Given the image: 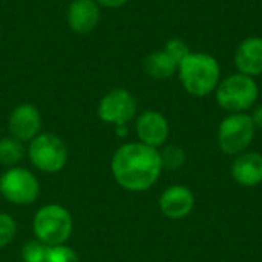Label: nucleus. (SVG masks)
Returning <instances> with one entry per match:
<instances>
[{"label": "nucleus", "instance_id": "obj_4", "mask_svg": "<svg viewBox=\"0 0 262 262\" xmlns=\"http://www.w3.org/2000/svg\"><path fill=\"white\" fill-rule=\"evenodd\" d=\"M259 97V88L253 77L241 72L221 80L215 89V98L221 109L229 114H241L252 109Z\"/></svg>", "mask_w": 262, "mask_h": 262}, {"label": "nucleus", "instance_id": "obj_8", "mask_svg": "<svg viewBox=\"0 0 262 262\" xmlns=\"http://www.w3.org/2000/svg\"><path fill=\"white\" fill-rule=\"evenodd\" d=\"M138 112V103L132 92L123 88H115L106 92L97 107L98 118L112 126H127Z\"/></svg>", "mask_w": 262, "mask_h": 262}, {"label": "nucleus", "instance_id": "obj_15", "mask_svg": "<svg viewBox=\"0 0 262 262\" xmlns=\"http://www.w3.org/2000/svg\"><path fill=\"white\" fill-rule=\"evenodd\" d=\"M144 72L155 80H167L178 72V63L164 51L150 52L143 61Z\"/></svg>", "mask_w": 262, "mask_h": 262}, {"label": "nucleus", "instance_id": "obj_2", "mask_svg": "<svg viewBox=\"0 0 262 262\" xmlns=\"http://www.w3.org/2000/svg\"><path fill=\"white\" fill-rule=\"evenodd\" d=\"M180 81L192 97H207L215 92L221 81L218 60L206 52H190L178 66Z\"/></svg>", "mask_w": 262, "mask_h": 262}, {"label": "nucleus", "instance_id": "obj_24", "mask_svg": "<svg viewBox=\"0 0 262 262\" xmlns=\"http://www.w3.org/2000/svg\"><path fill=\"white\" fill-rule=\"evenodd\" d=\"M115 130H117L118 137H126L127 135V126H117Z\"/></svg>", "mask_w": 262, "mask_h": 262}, {"label": "nucleus", "instance_id": "obj_20", "mask_svg": "<svg viewBox=\"0 0 262 262\" xmlns=\"http://www.w3.org/2000/svg\"><path fill=\"white\" fill-rule=\"evenodd\" d=\"M45 262H80V259L72 247L66 244H60V246L48 247Z\"/></svg>", "mask_w": 262, "mask_h": 262}, {"label": "nucleus", "instance_id": "obj_1", "mask_svg": "<svg viewBox=\"0 0 262 262\" xmlns=\"http://www.w3.org/2000/svg\"><path fill=\"white\" fill-rule=\"evenodd\" d=\"M111 172L127 192H146L158 181L163 166L160 150L140 141L120 146L111 160Z\"/></svg>", "mask_w": 262, "mask_h": 262}, {"label": "nucleus", "instance_id": "obj_7", "mask_svg": "<svg viewBox=\"0 0 262 262\" xmlns=\"http://www.w3.org/2000/svg\"><path fill=\"white\" fill-rule=\"evenodd\" d=\"M2 196L15 206H29L40 195V183L37 177L20 166L9 167L0 177Z\"/></svg>", "mask_w": 262, "mask_h": 262}, {"label": "nucleus", "instance_id": "obj_12", "mask_svg": "<svg viewBox=\"0 0 262 262\" xmlns=\"http://www.w3.org/2000/svg\"><path fill=\"white\" fill-rule=\"evenodd\" d=\"M158 207L166 218L183 220L192 213L195 207V195L189 187L175 184L167 187L161 193L158 200Z\"/></svg>", "mask_w": 262, "mask_h": 262}, {"label": "nucleus", "instance_id": "obj_17", "mask_svg": "<svg viewBox=\"0 0 262 262\" xmlns=\"http://www.w3.org/2000/svg\"><path fill=\"white\" fill-rule=\"evenodd\" d=\"M160 158H161V166L166 170H178L186 164L187 155L186 150L177 144H169L164 146L160 150Z\"/></svg>", "mask_w": 262, "mask_h": 262}, {"label": "nucleus", "instance_id": "obj_14", "mask_svg": "<svg viewBox=\"0 0 262 262\" xmlns=\"http://www.w3.org/2000/svg\"><path fill=\"white\" fill-rule=\"evenodd\" d=\"M230 173L239 186H259L262 183V155L258 152H243L236 155L232 163Z\"/></svg>", "mask_w": 262, "mask_h": 262}, {"label": "nucleus", "instance_id": "obj_9", "mask_svg": "<svg viewBox=\"0 0 262 262\" xmlns=\"http://www.w3.org/2000/svg\"><path fill=\"white\" fill-rule=\"evenodd\" d=\"M41 130V115L37 106L21 103L12 109L8 118V132L21 143L32 141Z\"/></svg>", "mask_w": 262, "mask_h": 262}, {"label": "nucleus", "instance_id": "obj_6", "mask_svg": "<svg viewBox=\"0 0 262 262\" xmlns=\"http://www.w3.org/2000/svg\"><path fill=\"white\" fill-rule=\"evenodd\" d=\"M256 134L252 117L247 112L227 115L216 134L220 149L227 155H239L249 149Z\"/></svg>", "mask_w": 262, "mask_h": 262}, {"label": "nucleus", "instance_id": "obj_18", "mask_svg": "<svg viewBox=\"0 0 262 262\" xmlns=\"http://www.w3.org/2000/svg\"><path fill=\"white\" fill-rule=\"evenodd\" d=\"M48 253V246L38 241L37 238L28 241L20 252L21 262H45Z\"/></svg>", "mask_w": 262, "mask_h": 262}, {"label": "nucleus", "instance_id": "obj_5", "mask_svg": "<svg viewBox=\"0 0 262 262\" xmlns=\"http://www.w3.org/2000/svg\"><path fill=\"white\" fill-rule=\"evenodd\" d=\"M26 154L32 166L43 173H57L63 170L68 163V147L64 141L49 132H40L29 141Z\"/></svg>", "mask_w": 262, "mask_h": 262}, {"label": "nucleus", "instance_id": "obj_11", "mask_svg": "<svg viewBox=\"0 0 262 262\" xmlns=\"http://www.w3.org/2000/svg\"><path fill=\"white\" fill-rule=\"evenodd\" d=\"M101 18V6L95 0H72L66 11V23L75 34L92 32Z\"/></svg>", "mask_w": 262, "mask_h": 262}, {"label": "nucleus", "instance_id": "obj_13", "mask_svg": "<svg viewBox=\"0 0 262 262\" xmlns=\"http://www.w3.org/2000/svg\"><path fill=\"white\" fill-rule=\"evenodd\" d=\"M235 66L238 72L258 77L262 74V37L250 35L244 38L235 52Z\"/></svg>", "mask_w": 262, "mask_h": 262}, {"label": "nucleus", "instance_id": "obj_16", "mask_svg": "<svg viewBox=\"0 0 262 262\" xmlns=\"http://www.w3.org/2000/svg\"><path fill=\"white\" fill-rule=\"evenodd\" d=\"M26 155L25 144L14 137L0 138V164L5 167H15Z\"/></svg>", "mask_w": 262, "mask_h": 262}, {"label": "nucleus", "instance_id": "obj_22", "mask_svg": "<svg viewBox=\"0 0 262 262\" xmlns=\"http://www.w3.org/2000/svg\"><path fill=\"white\" fill-rule=\"evenodd\" d=\"M101 8H111V9H117L124 6L129 0H95Z\"/></svg>", "mask_w": 262, "mask_h": 262}, {"label": "nucleus", "instance_id": "obj_10", "mask_svg": "<svg viewBox=\"0 0 262 262\" xmlns=\"http://www.w3.org/2000/svg\"><path fill=\"white\" fill-rule=\"evenodd\" d=\"M135 132L140 143L150 147H163L169 138L170 127L167 118L158 111H144L137 117Z\"/></svg>", "mask_w": 262, "mask_h": 262}, {"label": "nucleus", "instance_id": "obj_21", "mask_svg": "<svg viewBox=\"0 0 262 262\" xmlns=\"http://www.w3.org/2000/svg\"><path fill=\"white\" fill-rule=\"evenodd\" d=\"M164 51L178 63V66H180V63L192 52L190 48H189V45H187L184 40L178 38V37L169 38V40L166 41V45H164Z\"/></svg>", "mask_w": 262, "mask_h": 262}, {"label": "nucleus", "instance_id": "obj_3", "mask_svg": "<svg viewBox=\"0 0 262 262\" xmlns=\"http://www.w3.org/2000/svg\"><path fill=\"white\" fill-rule=\"evenodd\" d=\"M72 230V215L60 204H46L40 207L32 220L34 236L48 247L66 244Z\"/></svg>", "mask_w": 262, "mask_h": 262}, {"label": "nucleus", "instance_id": "obj_23", "mask_svg": "<svg viewBox=\"0 0 262 262\" xmlns=\"http://www.w3.org/2000/svg\"><path fill=\"white\" fill-rule=\"evenodd\" d=\"M252 120H253V124H255V127L256 129H261L262 130V104L259 106H256L255 109H253V112H252Z\"/></svg>", "mask_w": 262, "mask_h": 262}, {"label": "nucleus", "instance_id": "obj_19", "mask_svg": "<svg viewBox=\"0 0 262 262\" xmlns=\"http://www.w3.org/2000/svg\"><path fill=\"white\" fill-rule=\"evenodd\" d=\"M17 235L15 220L5 212H0V249L9 246Z\"/></svg>", "mask_w": 262, "mask_h": 262}]
</instances>
